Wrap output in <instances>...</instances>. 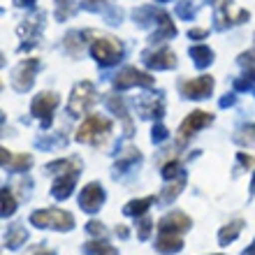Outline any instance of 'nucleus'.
<instances>
[{
	"mask_svg": "<svg viewBox=\"0 0 255 255\" xmlns=\"http://www.w3.org/2000/svg\"><path fill=\"white\" fill-rule=\"evenodd\" d=\"M109 132H112V121H109V119H105V116H100V114H93V116H88L86 121L77 128L74 139L81 141V144L100 146V144H105V141H107Z\"/></svg>",
	"mask_w": 255,
	"mask_h": 255,
	"instance_id": "nucleus-1",
	"label": "nucleus"
},
{
	"mask_svg": "<svg viewBox=\"0 0 255 255\" xmlns=\"http://www.w3.org/2000/svg\"><path fill=\"white\" fill-rule=\"evenodd\" d=\"M30 223L35 228H51V230H72L74 216L63 209H42L30 216Z\"/></svg>",
	"mask_w": 255,
	"mask_h": 255,
	"instance_id": "nucleus-2",
	"label": "nucleus"
},
{
	"mask_svg": "<svg viewBox=\"0 0 255 255\" xmlns=\"http://www.w3.org/2000/svg\"><path fill=\"white\" fill-rule=\"evenodd\" d=\"M95 100H98V95H95V86L91 84V81H81V84H77V86H74L72 95H70L67 112H70L72 116L86 114Z\"/></svg>",
	"mask_w": 255,
	"mask_h": 255,
	"instance_id": "nucleus-3",
	"label": "nucleus"
},
{
	"mask_svg": "<svg viewBox=\"0 0 255 255\" xmlns=\"http://www.w3.org/2000/svg\"><path fill=\"white\" fill-rule=\"evenodd\" d=\"M91 54L100 65H112L123 56V44L114 37H98L91 47Z\"/></svg>",
	"mask_w": 255,
	"mask_h": 255,
	"instance_id": "nucleus-4",
	"label": "nucleus"
},
{
	"mask_svg": "<svg viewBox=\"0 0 255 255\" xmlns=\"http://www.w3.org/2000/svg\"><path fill=\"white\" fill-rule=\"evenodd\" d=\"M211 121H214V116L209 114V112H202V109L190 112V114L183 119L181 126H179V144H186L197 130L211 126Z\"/></svg>",
	"mask_w": 255,
	"mask_h": 255,
	"instance_id": "nucleus-5",
	"label": "nucleus"
},
{
	"mask_svg": "<svg viewBox=\"0 0 255 255\" xmlns=\"http://www.w3.org/2000/svg\"><path fill=\"white\" fill-rule=\"evenodd\" d=\"M56 107H58V95L51 93V91H44V93L35 95L30 112H33V116H37L44 126H49V123H51V114H54Z\"/></svg>",
	"mask_w": 255,
	"mask_h": 255,
	"instance_id": "nucleus-6",
	"label": "nucleus"
},
{
	"mask_svg": "<svg viewBox=\"0 0 255 255\" xmlns=\"http://www.w3.org/2000/svg\"><path fill=\"white\" fill-rule=\"evenodd\" d=\"M116 88H130V86H153V77L141 72L137 67H123L114 79Z\"/></svg>",
	"mask_w": 255,
	"mask_h": 255,
	"instance_id": "nucleus-7",
	"label": "nucleus"
},
{
	"mask_svg": "<svg viewBox=\"0 0 255 255\" xmlns=\"http://www.w3.org/2000/svg\"><path fill=\"white\" fill-rule=\"evenodd\" d=\"M102 202H105V188L95 181L88 183L79 195V207L84 209V211H88V214H95V211L102 207Z\"/></svg>",
	"mask_w": 255,
	"mask_h": 255,
	"instance_id": "nucleus-8",
	"label": "nucleus"
},
{
	"mask_svg": "<svg viewBox=\"0 0 255 255\" xmlns=\"http://www.w3.org/2000/svg\"><path fill=\"white\" fill-rule=\"evenodd\" d=\"M211 91H214V77H209V74H204V77H197V79H188L181 84V93L186 95V98H207V95H211Z\"/></svg>",
	"mask_w": 255,
	"mask_h": 255,
	"instance_id": "nucleus-9",
	"label": "nucleus"
},
{
	"mask_svg": "<svg viewBox=\"0 0 255 255\" xmlns=\"http://www.w3.org/2000/svg\"><path fill=\"white\" fill-rule=\"evenodd\" d=\"M193 225V221H190L186 214H181V211H172V214L162 216L160 223H158V230L160 232H176V235H181V232H186V230Z\"/></svg>",
	"mask_w": 255,
	"mask_h": 255,
	"instance_id": "nucleus-10",
	"label": "nucleus"
},
{
	"mask_svg": "<svg viewBox=\"0 0 255 255\" xmlns=\"http://www.w3.org/2000/svg\"><path fill=\"white\" fill-rule=\"evenodd\" d=\"M77 176H79V169H67V172H61V176L54 181V188H51V195L56 200H67L72 195V188L77 183Z\"/></svg>",
	"mask_w": 255,
	"mask_h": 255,
	"instance_id": "nucleus-11",
	"label": "nucleus"
},
{
	"mask_svg": "<svg viewBox=\"0 0 255 255\" xmlns=\"http://www.w3.org/2000/svg\"><path fill=\"white\" fill-rule=\"evenodd\" d=\"M37 70V61L35 58H28L23 61L19 67H16V72H14V86L19 88V91H26V88L33 86V74Z\"/></svg>",
	"mask_w": 255,
	"mask_h": 255,
	"instance_id": "nucleus-12",
	"label": "nucleus"
},
{
	"mask_svg": "<svg viewBox=\"0 0 255 255\" xmlns=\"http://www.w3.org/2000/svg\"><path fill=\"white\" fill-rule=\"evenodd\" d=\"M0 158H2V167H9V169H14V172L28 169L30 165H33V155H30V153L14 155L12 151H7V148H2V151H0Z\"/></svg>",
	"mask_w": 255,
	"mask_h": 255,
	"instance_id": "nucleus-13",
	"label": "nucleus"
},
{
	"mask_svg": "<svg viewBox=\"0 0 255 255\" xmlns=\"http://www.w3.org/2000/svg\"><path fill=\"white\" fill-rule=\"evenodd\" d=\"M155 249H158V253H162V255L179 253V251L183 249V242L176 232H160V237L155 239Z\"/></svg>",
	"mask_w": 255,
	"mask_h": 255,
	"instance_id": "nucleus-14",
	"label": "nucleus"
},
{
	"mask_svg": "<svg viewBox=\"0 0 255 255\" xmlns=\"http://www.w3.org/2000/svg\"><path fill=\"white\" fill-rule=\"evenodd\" d=\"M146 65L155 67V70H169L176 65V54L172 49H160V51L146 56Z\"/></svg>",
	"mask_w": 255,
	"mask_h": 255,
	"instance_id": "nucleus-15",
	"label": "nucleus"
},
{
	"mask_svg": "<svg viewBox=\"0 0 255 255\" xmlns=\"http://www.w3.org/2000/svg\"><path fill=\"white\" fill-rule=\"evenodd\" d=\"M242 230H244V221H242V218H237V221L228 223V225L218 232V242H221V246H228L230 242H235Z\"/></svg>",
	"mask_w": 255,
	"mask_h": 255,
	"instance_id": "nucleus-16",
	"label": "nucleus"
},
{
	"mask_svg": "<svg viewBox=\"0 0 255 255\" xmlns=\"http://www.w3.org/2000/svg\"><path fill=\"white\" fill-rule=\"evenodd\" d=\"M26 239H28V232H26L23 225H12V228L7 230V235H5V244L9 246V249H19Z\"/></svg>",
	"mask_w": 255,
	"mask_h": 255,
	"instance_id": "nucleus-17",
	"label": "nucleus"
},
{
	"mask_svg": "<svg viewBox=\"0 0 255 255\" xmlns=\"http://www.w3.org/2000/svg\"><path fill=\"white\" fill-rule=\"evenodd\" d=\"M190 56L195 58V65L197 67H207L209 63L214 61V51L209 47H204V44H195V47H190Z\"/></svg>",
	"mask_w": 255,
	"mask_h": 255,
	"instance_id": "nucleus-18",
	"label": "nucleus"
},
{
	"mask_svg": "<svg viewBox=\"0 0 255 255\" xmlns=\"http://www.w3.org/2000/svg\"><path fill=\"white\" fill-rule=\"evenodd\" d=\"M155 202V197H141V200H132V202H128L126 204V216H141V214H146L148 207Z\"/></svg>",
	"mask_w": 255,
	"mask_h": 255,
	"instance_id": "nucleus-19",
	"label": "nucleus"
},
{
	"mask_svg": "<svg viewBox=\"0 0 255 255\" xmlns=\"http://www.w3.org/2000/svg\"><path fill=\"white\" fill-rule=\"evenodd\" d=\"M84 251H86L88 255H119V251H116L114 246H109L107 242H88L86 246H84Z\"/></svg>",
	"mask_w": 255,
	"mask_h": 255,
	"instance_id": "nucleus-20",
	"label": "nucleus"
},
{
	"mask_svg": "<svg viewBox=\"0 0 255 255\" xmlns=\"http://www.w3.org/2000/svg\"><path fill=\"white\" fill-rule=\"evenodd\" d=\"M49 172H67V169H81V162L77 158H67V160H56L47 165Z\"/></svg>",
	"mask_w": 255,
	"mask_h": 255,
	"instance_id": "nucleus-21",
	"label": "nucleus"
},
{
	"mask_svg": "<svg viewBox=\"0 0 255 255\" xmlns=\"http://www.w3.org/2000/svg\"><path fill=\"white\" fill-rule=\"evenodd\" d=\"M183 186H186V176L181 174V176H179V181H176V183H172V186H167V188L162 190L160 200H162V202H172V200H174V197H176V195L181 193V188H183Z\"/></svg>",
	"mask_w": 255,
	"mask_h": 255,
	"instance_id": "nucleus-22",
	"label": "nucleus"
},
{
	"mask_svg": "<svg viewBox=\"0 0 255 255\" xmlns=\"http://www.w3.org/2000/svg\"><path fill=\"white\" fill-rule=\"evenodd\" d=\"M0 197H2V216H12L14 211H16V202H14V195H12V190L7 188H2V193H0Z\"/></svg>",
	"mask_w": 255,
	"mask_h": 255,
	"instance_id": "nucleus-23",
	"label": "nucleus"
},
{
	"mask_svg": "<svg viewBox=\"0 0 255 255\" xmlns=\"http://www.w3.org/2000/svg\"><path fill=\"white\" fill-rule=\"evenodd\" d=\"M162 176L165 179H174V176H181V162L179 160H169V162H165V167H162Z\"/></svg>",
	"mask_w": 255,
	"mask_h": 255,
	"instance_id": "nucleus-24",
	"label": "nucleus"
},
{
	"mask_svg": "<svg viewBox=\"0 0 255 255\" xmlns=\"http://www.w3.org/2000/svg\"><path fill=\"white\" fill-rule=\"evenodd\" d=\"M141 155H139V151L137 148H126V153H123V158L119 162H116V167H126V165H130V162H137Z\"/></svg>",
	"mask_w": 255,
	"mask_h": 255,
	"instance_id": "nucleus-25",
	"label": "nucleus"
},
{
	"mask_svg": "<svg viewBox=\"0 0 255 255\" xmlns=\"http://www.w3.org/2000/svg\"><path fill=\"white\" fill-rule=\"evenodd\" d=\"M237 141H242V144H255V126H249L244 128L242 134H237Z\"/></svg>",
	"mask_w": 255,
	"mask_h": 255,
	"instance_id": "nucleus-26",
	"label": "nucleus"
},
{
	"mask_svg": "<svg viewBox=\"0 0 255 255\" xmlns=\"http://www.w3.org/2000/svg\"><path fill=\"white\" fill-rule=\"evenodd\" d=\"M151 230H153V221H151V218H141L139 230H137V237H139V239H148Z\"/></svg>",
	"mask_w": 255,
	"mask_h": 255,
	"instance_id": "nucleus-27",
	"label": "nucleus"
},
{
	"mask_svg": "<svg viewBox=\"0 0 255 255\" xmlns=\"http://www.w3.org/2000/svg\"><path fill=\"white\" fill-rule=\"evenodd\" d=\"M56 2H58V16H63V19H65L67 14L77 7L74 5V0H56Z\"/></svg>",
	"mask_w": 255,
	"mask_h": 255,
	"instance_id": "nucleus-28",
	"label": "nucleus"
},
{
	"mask_svg": "<svg viewBox=\"0 0 255 255\" xmlns=\"http://www.w3.org/2000/svg\"><path fill=\"white\" fill-rule=\"evenodd\" d=\"M253 81H255V67L251 70V72L244 74V79H237V81H235V86L239 88V91H242V88H249L251 84H253Z\"/></svg>",
	"mask_w": 255,
	"mask_h": 255,
	"instance_id": "nucleus-29",
	"label": "nucleus"
},
{
	"mask_svg": "<svg viewBox=\"0 0 255 255\" xmlns=\"http://www.w3.org/2000/svg\"><path fill=\"white\" fill-rule=\"evenodd\" d=\"M86 230L91 232V235H95V237H98V235H100V237L107 235V230H105V225H102L100 221H91V223L86 225Z\"/></svg>",
	"mask_w": 255,
	"mask_h": 255,
	"instance_id": "nucleus-30",
	"label": "nucleus"
},
{
	"mask_svg": "<svg viewBox=\"0 0 255 255\" xmlns=\"http://www.w3.org/2000/svg\"><path fill=\"white\" fill-rule=\"evenodd\" d=\"M151 139H153V141L167 139V130H165L162 126H155V128H153V134H151Z\"/></svg>",
	"mask_w": 255,
	"mask_h": 255,
	"instance_id": "nucleus-31",
	"label": "nucleus"
},
{
	"mask_svg": "<svg viewBox=\"0 0 255 255\" xmlns=\"http://www.w3.org/2000/svg\"><path fill=\"white\" fill-rule=\"evenodd\" d=\"M237 158H239V162H242L244 167H255V158H253V155H246V153H237Z\"/></svg>",
	"mask_w": 255,
	"mask_h": 255,
	"instance_id": "nucleus-32",
	"label": "nucleus"
},
{
	"mask_svg": "<svg viewBox=\"0 0 255 255\" xmlns=\"http://www.w3.org/2000/svg\"><path fill=\"white\" fill-rule=\"evenodd\" d=\"M190 37H204L207 35V30H202V28H190Z\"/></svg>",
	"mask_w": 255,
	"mask_h": 255,
	"instance_id": "nucleus-33",
	"label": "nucleus"
},
{
	"mask_svg": "<svg viewBox=\"0 0 255 255\" xmlns=\"http://www.w3.org/2000/svg\"><path fill=\"white\" fill-rule=\"evenodd\" d=\"M116 232H119V235H121L123 239L128 237V228H126V225H119V228H116Z\"/></svg>",
	"mask_w": 255,
	"mask_h": 255,
	"instance_id": "nucleus-34",
	"label": "nucleus"
},
{
	"mask_svg": "<svg viewBox=\"0 0 255 255\" xmlns=\"http://www.w3.org/2000/svg\"><path fill=\"white\" fill-rule=\"evenodd\" d=\"M35 255H54L51 251H47V249H37L35 251Z\"/></svg>",
	"mask_w": 255,
	"mask_h": 255,
	"instance_id": "nucleus-35",
	"label": "nucleus"
},
{
	"mask_svg": "<svg viewBox=\"0 0 255 255\" xmlns=\"http://www.w3.org/2000/svg\"><path fill=\"white\" fill-rule=\"evenodd\" d=\"M242 255H255V244H253V246H251V249H246V251H244Z\"/></svg>",
	"mask_w": 255,
	"mask_h": 255,
	"instance_id": "nucleus-36",
	"label": "nucleus"
},
{
	"mask_svg": "<svg viewBox=\"0 0 255 255\" xmlns=\"http://www.w3.org/2000/svg\"><path fill=\"white\" fill-rule=\"evenodd\" d=\"M251 193H255V176H253V186H251Z\"/></svg>",
	"mask_w": 255,
	"mask_h": 255,
	"instance_id": "nucleus-37",
	"label": "nucleus"
},
{
	"mask_svg": "<svg viewBox=\"0 0 255 255\" xmlns=\"http://www.w3.org/2000/svg\"><path fill=\"white\" fill-rule=\"evenodd\" d=\"M19 2H30V0H19Z\"/></svg>",
	"mask_w": 255,
	"mask_h": 255,
	"instance_id": "nucleus-38",
	"label": "nucleus"
}]
</instances>
